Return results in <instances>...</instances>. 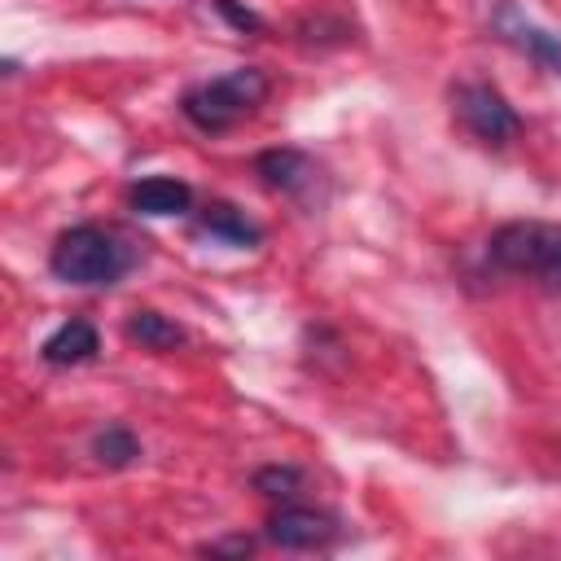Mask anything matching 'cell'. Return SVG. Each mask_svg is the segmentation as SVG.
Here are the masks:
<instances>
[{"label":"cell","mask_w":561,"mask_h":561,"mask_svg":"<svg viewBox=\"0 0 561 561\" xmlns=\"http://www.w3.org/2000/svg\"><path fill=\"white\" fill-rule=\"evenodd\" d=\"M48 267L66 285H114L131 267V245L101 224H75L53 241Z\"/></svg>","instance_id":"obj_1"},{"label":"cell","mask_w":561,"mask_h":561,"mask_svg":"<svg viewBox=\"0 0 561 561\" xmlns=\"http://www.w3.org/2000/svg\"><path fill=\"white\" fill-rule=\"evenodd\" d=\"M263 101H267V75L254 66H237L228 75H215V79L188 88L180 96V110L197 131L215 136V131H228L241 118H250Z\"/></svg>","instance_id":"obj_2"},{"label":"cell","mask_w":561,"mask_h":561,"mask_svg":"<svg viewBox=\"0 0 561 561\" xmlns=\"http://www.w3.org/2000/svg\"><path fill=\"white\" fill-rule=\"evenodd\" d=\"M491 263L513 276H561V224L548 219H513L495 228L486 245Z\"/></svg>","instance_id":"obj_3"},{"label":"cell","mask_w":561,"mask_h":561,"mask_svg":"<svg viewBox=\"0 0 561 561\" xmlns=\"http://www.w3.org/2000/svg\"><path fill=\"white\" fill-rule=\"evenodd\" d=\"M451 114H456V123H460L473 140L495 145V149L522 136L517 110H513V105L504 101V92L491 88V83H456V88H451Z\"/></svg>","instance_id":"obj_4"},{"label":"cell","mask_w":561,"mask_h":561,"mask_svg":"<svg viewBox=\"0 0 561 561\" xmlns=\"http://www.w3.org/2000/svg\"><path fill=\"white\" fill-rule=\"evenodd\" d=\"M491 26H495V35H500L504 44H513V48L526 53V57H535L543 70H552V75L561 79V39L548 35L543 26H535L513 0H500V4H495Z\"/></svg>","instance_id":"obj_5"},{"label":"cell","mask_w":561,"mask_h":561,"mask_svg":"<svg viewBox=\"0 0 561 561\" xmlns=\"http://www.w3.org/2000/svg\"><path fill=\"white\" fill-rule=\"evenodd\" d=\"M337 535V522L320 508H302V504H285L267 517V539L276 548L289 552H311V548H329Z\"/></svg>","instance_id":"obj_6"},{"label":"cell","mask_w":561,"mask_h":561,"mask_svg":"<svg viewBox=\"0 0 561 561\" xmlns=\"http://www.w3.org/2000/svg\"><path fill=\"white\" fill-rule=\"evenodd\" d=\"M254 171L263 175L267 188L285 193V197H311L316 184H320V167H316V158L302 153V149H289V145H285V149H267V153H259V158H254Z\"/></svg>","instance_id":"obj_7"},{"label":"cell","mask_w":561,"mask_h":561,"mask_svg":"<svg viewBox=\"0 0 561 561\" xmlns=\"http://www.w3.org/2000/svg\"><path fill=\"white\" fill-rule=\"evenodd\" d=\"M127 202H131V210H140L149 219H167V215L193 210V188L175 175H145V180L131 184Z\"/></svg>","instance_id":"obj_8"},{"label":"cell","mask_w":561,"mask_h":561,"mask_svg":"<svg viewBox=\"0 0 561 561\" xmlns=\"http://www.w3.org/2000/svg\"><path fill=\"white\" fill-rule=\"evenodd\" d=\"M96 351H101V337H96V329H92L88 320H66V324H57V329L44 337V346H39V355H44L48 364H57V368L83 364V359H92Z\"/></svg>","instance_id":"obj_9"},{"label":"cell","mask_w":561,"mask_h":561,"mask_svg":"<svg viewBox=\"0 0 561 561\" xmlns=\"http://www.w3.org/2000/svg\"><path fill=\"white\" fill-rule=\"evenodd\" d=\"M197 224L202 232L228 241V245H259L263 241V228L254 219H245V210H237L232 202H210L197 210Z\"/></svg>","instance_id":"obj_10"},{"label":"cell","mask_w":561,"mask_h":561,"mask_svg":"<svg viewBox=\"0 0 561 561\" xmlns=\"http://www.w3.org/2000/svg\"><path fill=\"white\" fill-rule=\"evenodd\" d=\"M127 337L140 342V346H149V351H175L184 342V329L175 320H167L162 311L140 307V311L127 316Z\"/></svg>","instance_id":"obj_11"},{"label":"cell","mask_w":561,"mask_h":561,"mask_svg":"<svg viewBox=\"0 0 561 561\" xmlns=\"http://www.w3.org/2000/svg\"><path fill=\"white\" fill-rule=\"evenodd\" d=\"M92 456H96L101 465H110V469H123V465H131V460L140 456V443H136V434H131L127 425H105V430L92 438Z\"/></svg>","instance_id":"obj_12"},{"label":"cell","mask_w":561,"mask_h":561,"mask_svg":"<svg viewBox=\"0 0 561 561\" xmlns=\"http://www.w3.org/2000/svg\"><path fill=\"white\" fill-rule=\"evenodd\" d=\"M298 482H302V473L289 469V465H272V469H259V473H254V486H259L263 495H272V500H289V495L298 491Z\"/></svg>","instance_id":"obj_13"},{"label":"cell","mask_w":561,"mask_h":561,"mask_svg":"<svg viewBox=\"0 0 561 561\" xmlns=\"http://www.w3.org/2000/svg\"><path fill=\"white\" fill-rule=\"evenodd\" d=\"M215 9H219L237 31H263V18H259V13H250V9H241L237 0H215Z\"/></svg>","instance_id":"obj_14"}]
</instances>
